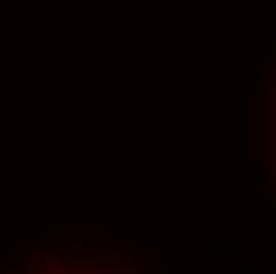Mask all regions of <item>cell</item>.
Segmentation results:
<instances>
[{
  "instance_id": "1",
  "label": "cell",
  "mask_w": 276,
  "mask_h": 274,
  "mask_svg": "<svg viewBox=\"0 0 276 274\" xmlns=\"http://www.w3.org/2000/svg\"><path fill=\"white\" fill-rule=\"evenodd\" d=\"M8 273H18V269L11 266V268H8Z\"/></svg>"
}]
</instances>
